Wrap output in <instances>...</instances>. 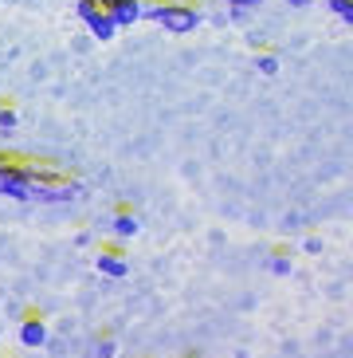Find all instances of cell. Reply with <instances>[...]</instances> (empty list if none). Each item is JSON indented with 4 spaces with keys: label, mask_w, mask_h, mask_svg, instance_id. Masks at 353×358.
Segmentation results:
<instances>
[{
    "label": "cell",
    "mask_w": 353,
    "mask_h": 358,
    "mask_svg": "<svg viewBox=\"0 0 353 358\" xmlns=\"http://www.w3.org/2000/svg\"><path fill=\"white\" fill-rule=\"evenodd\" d=\"M98 358H114V343H110V338H103V343H98Z\"/></svg>",
    "instance_id": "obj_14"
},
{
    "label": "cell",
    "mask_w": 353,
    "mask_h": 358,
    "mask_svg": "<svg viewBox=\"0 0 353 358\" xmlns=\"http://www.w3.org/2000/svg\"><path fill=\"white\" fill-rule=\"evenodd\" d=\"M87 28H91L94 40H114V36H118V28H114V20H110V12H106V8L94 12L91 20H87Z\"/></svg>",
    "instance_id": "obj_7"
},
{
    "label": "cell",
    "mask_w": 353,
    "mask_h": 358,
    "mask_svg": "<svg viewBox=\"0 0 353 358\" xmlns=\"http://www.w3.org/2000/svg\"><path fill=\"white\" fill-rule=\"evenodd\" d=\"M20 343L24 347H43V343H47V323H43V315H24L20 319Z\"/></svg>",
    "instance_id": "obj_4"
},
{
    "label": "cell",
    "mask_w": 353,
    "mask_h": 358,
    "mask_svg": "<svg viewBox=\"0 0 353 358\" xmlns=\"http://www.w3.org/2000/svg\"><path fill=\"white\" fill-rule=\"evenodd\" d=\"M110 232H114V241H130V236H137V217L130 209H118L114 221H110Z\"/></svg>",
    "instance_id": "obj_6"
},
{
    "label": "cell",
    "mask_w": 353,
    "mask_h": 358,
    "mask_svg": "<svg viewBox=\"0 0 353 358\" xmlns=\"http://www.w3.org/2000/svg\"><path fill=\"white\" fill-rule=\"evenodd\" d=\"M271 268H275L279 275H287V272H291V256H287V252H275V260H271Z\"/></svg>",
    "instance_id": "obj_12"
},
{
    "label": "cell",
    "mask_w": 353,
    "mask_h": 358,
    "mask_svg": "<svg viewBox=\"0 0 353 358\" xmlns=\"http://www.w3.org/2000/svg\"><path fill=\"white\" fill-rule=\"evenodd\" d=\"M322 4H330V8L338 12L345 24H353V0H322Z\"/></svg>",
    "instance_id": "obj_9"
},
{
    "label": "cell",
    "mask_w": 353,
    "mask_h": 358,
    "mask_svg": "<svg viewBox=\"0 0 353 358\" xmlns=\"http://www.w3.org/2000/svg\"><path fill=\"white\" fill-rule=\"evenodd\" d=\"M142 16L161 24L169 36H188L200 24V4H193V0H142Z\"/></svg>",
    "instance_id": "obj_2"
},
{
    "label": "cell",
    "mask_w": 353,
    "mask_h": 358,
    "mask_svg": "<svg viewBox=\"0 0 353 358\" xmlns=\"http://www.w3.org/2000/svg\"><path fill=\"white\" fill-rule=\"evenodd\" d=\"M98 8H103V4H98V0H75V12H79V20H91V16H94V12H98Z\"/></svg>",
    "instance_id": "obj_10"
},
{
    "label": "cell",
    "mask_w": 353,
    "mask_h": 358,
    "mask_svg": "<svg viewBox=\"0 0 353 358\" xmlns=\"http://www.w3.org/2000/svg\"><path fill=\"white\" fill-rule=\"evenodd\" d=\"M294 4H322V0H294Z\"/></svg>",
    "instance_id": "obj_15"
},
{
    "label": "cell",
    "mask_w": 353,
    "mask_h": 358,
    "mask_svg": "<svg viewBox=\"0 0 353 358\" xmlns=\"http://www.w3.org/2000/svg\"><path fill=\"white\" fill-rule=\"evenodd\" d=\"M98 4H103V8H110V4H118V0H98Z\"/></svg>",
    "instance_id": "obj_16"
},
{
    "label": "cell",
    "mask_w": 353,
    "mask_h": 358,
    "mask_svg": "<svg viewBox=\"0 0 353 358\" xmlns=\"http://www.w3.org/2000/svg\"><path fill=\"white\" fill-rule=\"evenodd\" d=\"M193 4H200V0H193Z\"/></svg>",
    "instance_id": "obj_17"
},
{
    "label": "cell",
    "mask_w": 353,
    "mask_h": 358,
    "mask_svg": "<svg viewBox=\"0 0 353 358\" xmlns=\"http://www.w3.org/2000/svg\"><path fill=\"white\" fill-rule=\"evenodd\" d=\"M16 130V110L12 103H0V134H12Z\"/></svg>",
    "instance_id": "obj_8"
},
{
    "label": "cell",
    "mask_w": 353,
    "mask_h": 358,
    "mask_svg": "<svg viewBox=\"0 0 353 358\" xmlns=\"http://www.w3.org/2000/svg\"><path fill=\"white\" fill-rule=\"evenodd\" d=\"M0 193L12 201H71L79 181L55 166H36L28 158H0Z\"/></svg>",
    "instance_id": "obj_1"
},
{
    "label": "cell",
    "mask_w": 353,
    "mask_h": 358,
    "mask_svg": "<svg viewBox=\"0 0 353 358\" xmlns=\"http://www.w3.org/2000/svg\"><path fill=\"white\" fill-rule=\"evenodd\" d=\"M255 67H260L263 75H275V71H279V59H275V55H260V59H255Z\"/></svg>",
    "instance_id": "obj_11"
},
{
    "label": "cell",
    "mask_w": 353,
    "mask_h": 358,
    "mask_svg": "<svg viewBox=\"0 0 353 358\" xmlns=\"http://www.w3.org/2000/svg\"><path fill=\"white\" fill-rule=\"evenodd\" d=\"M110 20H114V28H130V24L142 20V0H118V4H110Z\"/></svg>",
    "instance_id": "obj_5"
},
{
    "label": "cell",
    "mask_w": 353,
    "mask_h": 358,
    "mask_svg": "<svg viewBox=\"0 0 353 358\" xmlns=\"http://www.w3.org/2000/svg\"><path fill=\"white\" fill-rule=\"evenodd\" d=\"M224 4H228L232 12H251L255 4H263V0H224Z\"/></svg>",
    "instance_id": "obj_13"
},
{
    "label": "cell",
    "mask_w": 353,
    "mask_h": 358,
    "mask_svg": "<svg viewBox=\"0 0 353 358\" xmlns=\"http://www.w3.org/2000/svg\"><path fill=\"white\" fill-rule=\"evenodd\" d=\"M94 264H98V272L110 275V280H122V275L130 272V260H126L122 248H103V252L94 256Z\"/></svg>",
    "instance_id": "obj_3"
}]
</instances>
